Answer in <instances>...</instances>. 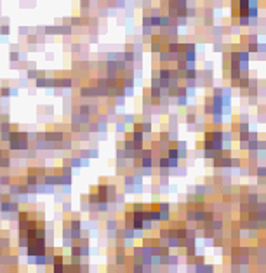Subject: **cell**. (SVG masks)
Instances as JSON below:
<instances>
[{"label":"cell","mask_w":266,"mask_h":273,"mask_svg":"<svg viewBox=\"0 0 266 273\" xmlns=\"http://www.w3.org/2000/svg\"><path fill=\"white\" fill-rule=\"evenodd\" d=\"M238 122H249V113H242V115H240Z\"/></svg>","instance_id":"cell-11"},{"label":"cell","mask_w":266,"mask_h":273,"mask_svg":"<svg viewBox=\"0 0 266 273\" xmlns=\"http://www.w3.org/2000/svg\"><path fill=\"white\" fill-rule=\"evenodd\" d=\"M237 25H240V26H250V18L249 16H238Z\"/></svg>","instance_id":"cell-2"},{"label":"cell","mask_w":266,"mask_h":273,"mask_svg":"<svg viewBox=\"0 0 266 273\" xmlns=\"http://www.w3.org/2000/svg\"><path fill=\"white\" fill-rule=\"evenodd\" d=\"M259 139V132H254L252 129L249 131V141H257Z\"/></svg>","instance_id":"cell-5"},{"label":"cell","mask_w":266,"mask_h":273,"mask_svg":"<svg viewBox=\"0 0 266 273\" xmlns=\"http://www.w3.org/2000/svg\"><path fill=\"white\" fill-rule=\"evenodd\" d=\"M238 143H240L238 148H240L242 151H247V150H249V141H238Z\"/></svg>","instance_id":"cell-7"},{"label":"cell","mask_w":266,"mask_h":273,"mask_svg":"<svg viewBox=\"0 0 266 273\" xmlns=\"http://www.w3.org/2000/svg\"><path fill=\"white\" fill-rule=\"evenodd\" d=\"M242 165V159L238 157H231V167H240Z\"/></svg>","instance_id":"cell-6"},{"label":"cell","mask_w":266,"mask_h":273,"mask_svg":"<svg viewBox=\"0 0 266 273\" xmlns=\"http://www.w3.org/2000/svg\"><path fill=\"white\" fill-rule=\"evenodd\" d=\"M211 115H212V123L214 125H216V123L217 125H221L223 123V113H211Z\"/></svg>","instance_id":"cell-3"},{"label":"cell","mask_w":266,"mask_h":273,"mask_svg":"<svg viewBox=\"0 0 266 273\" xmlns=\"http://www.w3.org/2000/svg\"><path fill=\"white\" fill-rule=\"evenodd\" d=\"M186 122H188V123H193V122H197V117H195V113H188V115H186Z\"/></svg>","instance_id":"cell-8"},{"label":"cell","mask_w":266,"mask_h":273,"mask_svg":"<svg viewBox=\"0 0 266 273\" xmlns=\"http://www.w3.org/2000/svg\"><path fill=\"white\" fill-rule=\"evenodd\" d=\"M257 52H259V54H264V52H266V44H257Z\"/></svg>","instance_id":"cell-9"},{"label":"cell","mask_w":266,"mask_h":273,"mask_svg":"<svg viewBox=\"0 0 266 273\" xmlns=\"http://www.w3.org/2000/svg\"><path fill=\"white\" fill-rule=\"evenodd\" d=\"M231 139H233V134H231V131H224V132H223V141H224V143H228V141L231 143Z\"/></svg>","instance_id":"cell-4"},{"label":"cell","mask_w":266,"mask_h":273,"mask_svg":"<svg viewBox=\"0 0 266 273\" xmlns=\"http://www.w3.org/2000/svg\"><path fill=\"white\" fill-rule=\"evenodd\" d=\"M108 230H115L117 228V221L115 219H111V221H108V226H106Z\"/></svg>","instance_id":"cell-10"},{"label":"cell","mask_w":266,"mask_h":273,"mask_svg":"<svg viewBox=\"0 0 266 273\" xmlns=\"http://www.w3.org/2000/svg\"><path fill=\"white\" fill-rule=\"evenodd\" d=\"M252 171H254L252 174H254V176H257L259 179H263V177L266 176V165H256Z\"/></svg>","instance_id":"cell-1"},{"label":"cell","mask_w":266,"mask_h":273,"mask_svg":"<svg viewBox=\"0 0 266 273\" xmlns=\"http://www.w3.org/2000/svg\"><path fill=\"white\" fill-rule=\"evenodd\" d=\"M264 235H266V228H264ZM264 238H266V237H264Z\"/></svg>","instance_id":"cell-12"}]
</instances>
